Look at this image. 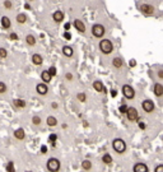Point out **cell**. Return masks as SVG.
<instances>
[{"label": "cell", "instance_id": "obj_46", "mask_svg": "<svg viewBox=\"0 0 163 172\" xmlns=\"http://www.w3.org/2000/svg\"><path fill=\"white\" fill-rule=\"evenodd\" d=\"M51 107H52V108H57V107H59V105H57L56 102H54V103H51Z\"/></svg>", "mask_w": 163, "mask_h": 172}, {"label": "cell", "instance_id": "obj_18", "mask_svg": "<svg viewBox=\"0 0 163 172\" xmlns=\"http://www.w3.org/2000/svg\"><path fill=\"white\" fill-rule=\"evenodd\" d=\"M122 65H124V60L121 58H119V56L112 60V66H113V68L120 69V68H122Z\"/></svg>", "mask_w": 163, "mask_h": 172}, {"label": "cell", "instance_id": "obj_23", "mask_svg": "<svg viewBox=\"0 0 163 172\" xmlns=\"http://www.w3.org/2000/svg\"><path fill=\"white\" fill-rule=\"evenodd\" d=\"M46 124H47L48 126H51V128H54V126L57 125V119L54 117V116H48L47 120H46Z\"/></svg>", "mask_w": 163, "mask_h": 172}, {"label": "cell", "instance_id": "obj_15", "mask_svg": "<svg viewBox=\"0 0 163 172\" xmlns=\"http://www.w3.org/2000/svg\"><path fill=\"white\" fill-rule=\"evenodd\" d=\"M52 19H54V22H56V23H61L62 19H64V13H62L61 10H56V12H54Z\"/></svg>", "mask_w": 163, "mask_h": 172}, {"label": "cell", "instance_id": "obj_29", "mask_svg": "<svg viewBox=\"0 0 163 172\" xmlns=\"http://www.w3.org/2000/svg\"><path fill=\"white\" fill-rule=\"evenodd\" d=\"M48 74H50L51 77H55L57 74V70H56V68H55V66H50V68H48Z\"/></svg>", "mask_w": 163, "mask_h": 172}, {"label": "cell", "instance_id": "obj_27", "mask_svg": "<svg viewBox=\"0 0 163 172\" xmlns=\"http://www.w3.org/2000/svg\"><path fill=\"white\" fill-rule=\"evenodd\" d=\"M26 20H27V15H26V14H23V13H19L18 15H17V22H18L19 24H23V23H26Z\"/></svg>", "mask_w": 163, "mask_h": 172}, {"label": "cell", "instance_id": "obj_25", "mask_svg": "<svg viewBox=\"0 0 163 172\" xmlns=\"http://www.w3.org/2000/svg\"><path fill=\"white\" fill-rule=\"evenodd\" d=\"M82 168L84 171H89L92 168V162L89 159H85V161H83L82 162Z\"/></svg>", "mask_w": 163, "mask_h": 172}, {"label": "cell", "instance_id": "obj_2", "mask_svg": "<svg viewBox=\"0 0 163 172\" xmlns=\"http://www.w3.org/2000/svg\"><path fill=\"white\" fill-rule=\"evenodd\" d=\"M99 50H101L102 54L105 55H108L111 54V52L113 51V45L112 42H111L108 38H105V40H101V42H99Z\"/></svg>", "mask_w": 163, "mask_h": 172}, {"label": "cell", "instance_id": "obj_16", "mask_svg": "<svg viewBox=\"0 0 163 172\" xmlns=\"http://www.w3.org/2000/svg\"><path fill=\"white\" fill-rule=\"evenodd\" d=\"M14 138L18 139V140H23L24 138H26V131H24L22 128L17 129V130L14 131Z\"/></svg>", "mask_w": 163, "mask_h": 172}, {"label": "cell", "instance_id": "obj_34", "mask_svg": "<svg viewBox=\"0 0 163 172\" xmlns=\"http://www.w3.org/2000/svg\"><path fill=\"white\" fill-rule=\"evenodd\" d=\"M4 6H5V9H12V6H13L12 1H10V0H5V1H4Z\"/></svg>", "mask_w": 163, "mask_h": 172}, {"label": "cell", "instance_id": "obj_47", "mask_svg": "<svg viewBox=\"0 0 163 172\" xmlns=\"http://www.w3.org/2000/svg\"><path fill=\"white\" fill-rule=\"evenodd\" d=\"M24 9H28L29 10L31 9V5L29 4H24Z\"/></svg>", "mask_w": 163, "mask_h": 172}, {"label": "cell", "instance_id": "obj_5", "mask_svg": "<svg viewBox=\"0 0 163 172\" xmlns=\"http://www.w3.org/2000/svg\"><path fill=\"white\" fill-rule=\"evenodd\" d=\"M106 33V29L105 27L102 26V24H94V26L92 27V34L97 38H102L103 36H105Z\"/></svg>", "mask_w": 163, "mask_h": 172}, {"label": "cell", "instance_id": "obj_36", "mask_svg": "<svg viewBox=\"0 0 163 172\" xmlns=\"http://www.w3.org/2000/svg\"><path fill=\"white\" fill-rule=\"evenodd\" d=\"M119 111L121 112V114H126V111H127V106H126V105H121L120 108H119Z\"/></svg>", "mask_w": 163, "mask_h": 172}, {"label": "cell", "instance_id": "obj_33", "mask_svg": "<svg viewBox=\"0 0 163 172\" xmlns=\"http://www.w3.org/2000/svg\"><path fill=\"white\" fill-rule=\"evenodd\" d=\"M32 122H33V125H40L41 124V117L40 116H33Z\"/></svg>", "mask_w": 163, "mask_h": 172}, {"label": "cell", "instance_id": "obj_1", "mask_svg": "<svg viewBox=\"0 0 163 172\" xmlns=\"http://www.w3.org/2000/svg\"><path fill=\"white\" fill-rule=\"evenodd\" d=\"M112 148L113 150H115L116 153H119V154H122L126 152V143H125V140L124 139H121V138H116V139H113L112 140Z\"/></svg>", "mask_w": 163, "mask_h": 172}, {"label": "cell", "instance_id": "obj_4", "mask_svg": "<svg viewBox=\"0 0 163 172\" xmlns=\"http://www.w3.org/2000/svg\"><path fill=\"white\" fill-rule=\"evenodd\" d=\"M126 117L127 120L131 121V122H135V121H139V114H138V110L135 107H127V111H126Z\"/></svg>", "mask_w": 163, "mask_h": 172}, {"label": "cell", "instance_id": "obj_38", "mask_svg": "<svg viewBox=\"0 0 163 172\" xmlns=\"http://www.w3.org/2000/svg\"><path fill=\"white\" fill-rule=\"evenodd\" d=\"M154 172H163V164H158V166L154 168Z\"/></svg>", "mask_w": 163, "mask_h": 172}, {"label": "cell", "instance_id": "obj_21", "mask_svg": "<svg viewBox=\"0 0 163 172\" xmlns=\"http://www.w3.org/2000/svg\"><path fill=\"white\" fill-rule=\"evenodd\" d=\"M102 162L105 163V164H111L113 162V158H112V156H111L110 153H105L102 156Z\"/></svg>", "mask_w": 163, "mask_h": 172}, {"label": "cell", "instance_id": "obj_32", "mask_svg": "<svg viewBox=\"0 0 163 172\" xmlns=\"http://www.w3.org/2000/svg\"><path fill=\"white\" fill-rule=\"evenodd\" d=\"M6 92V84L4 82H0V94Z\"/></svg>", "mask_w": 163, "mask_h": 172}, {"label": "cell", "instance_id": "obj_11", "mask_svg": "<svg viewBox=\"0 0 163 172\" xmlns=\"http://www.w3.org/2000/svg\"><path fill=\"white\" fill-rule=\"evenodd\" d=\"M134 172H149V168L145 163L139 162V163H135V166L133 168Z\"/></svg>", "mask_w": 163, "mask_h": 172}, {"label": "cell", "instance_id": "obj_40", "mask_svg": "<svg viewBox=\"0 0 163 172\" xmlns=\"http://www.w3.org/2000/svg\"><path fill=\"white\" fill-rule=\"evenodd\" d=\"M138 124H139V128L141 129V130H144V129H145V124H144V122H141V121H138Z\"/></svg>", "mask_w": 163, "mask_h": 172}, {"label": "cell", "instance_id": "obj_35", "mask_svg": "<svg viewBox=\"0 0 163 172\" xmlns=\"http://www.w3.org/2000/svg\"><path fill=\"white\" fill-rule=\"evenodd\" d=\"M9 40H12V41H17L18 40V34L14 33V32H12L9 34Z\"/></svg>", "mask_w": 163, "mask_h": 172}, {"label": "cell", "instance_id": "obj_41", "mask_svg": "<svg viewBox=\"0 0 163 172\" xmlns=\"http://www.w3.org/2000/svg\"><path fill=\"white\" fill-rule=\"evenodd\" d=\"M158 78L159 79H163V69L158 70Z\"/></svg>", "mask_w": 163, "mask_h": 172}, {"label": "cell", "instance_id": "obj_31", "mask_svg": "<svg viewBox=\"0 0 163 172\" xmlns=\"http://www.w3.org/2000/svg\"><path fill=\"white\" fill-rule=\"evenodd\" d=\"M6 56H8V51H6V48L0 47V58H1V59H5Z\"/></svg>", "mask_w": 163, "mask_h": 172}, {"label": "cell", "instance_id": "obj_22", "mask_svg": "<svg viewBox=\"0 0 163 172\" xmlns=\"http://www.w3.org/2000/svg\"><path fill=\"white\" fill-rule=\"evenodd\" d=\"M62 54L66 56V58H71L73 54H74V50L70 46H64L62 47Z\"/></svg>", "mask_w": 163, "mask_h": 172}, {"label": "cell", "instance_id": "obj_39", "mask_svg": "<svg viewBox=\"0 0 163 172\" xmlns=\"http://www.w3.org/2000/svg\"><path fill=\"white\" fill-rule=\"evenodd\" d=\"M41 153H42V154H46V153H47V147H46V145H42V147H41Z\"/></svg>", "mask_w": 163, "mask_h": 172}, {"label": "cell", "instance_id": "obj_43", "mask_svg": "<svg viewBox=\"0 0 163 172\" xmlns=\"http://www.w3.org/2000/svg\"><path fill=\"white\" fill-rule=\"evenodd\" d=\"M64 28H65V31H66V32H68V31H69V29H70V23H65V26H64Z\"/></svg>", "mask_w": 163, "mask_h": 172}, {"label": "cell", "instance_id": "obj_14", "mask_svg": "<svg viewBox=\"0 0 163 172\" xmlns=\"http://www.w3.org/2000/svg\"><path fill=\"white\" fill-rule=\"evenodd\" d=\"M153 92L157 97H162L163 96V84L161 83H155L153 87Z\"/></svg>", "mask_w": 163, "mask_h": 172}, {"label": "cell", "instance_id": "obj_13", "mask_svg": "<svg viewBox=\"0 0 163 172\" xmlns=\"http://www.w3.org/2000/svg\"><path fill=\"white\" fill-rule=\"evenodd\" d=\"M31 60H32V64L36 65V66L42 65V62H43V59H42V56H41L40 54H33L32 58H31Z\"/></svg>", "mask_w": 163, "mask_h": 172}, {"label": "cell", "instance_id": "obj_10", "mask_svg": "<svg viewBox=\"0 0 163 172\" xmlns=\"http://www.w3.org/2000/svg\"><path fill=\"white\" fill-rule=\"evenodd\" d=\"M73 24H74L75 29H77L78 32H80V33H84L85 32V24H84V22H82L80 19H74Z\"/></svg>", "mask_w": 163, "mask_h": 172}, {"label": "cell", "instance_id": "obj_42", "mask_svg": "<svg viewBox=\"0 0 163 172\" xmlns=\"http://www.w3.org/2000/svg\"><path fill=\"white\" fill-rule=\"evenodd\" d=\"M64 37L66 38V40H70V38H71V34L69 33V32H65V33H64Z\"/></svg>", "mask_w": 163, "mask_h": 172}, {"label": "cell", "instance_id": "obj_28", "mask_svg": "<svg viewBox=\"0 0 163 172\" xmlns=\"http://www.w3.org/2000/svg\"><path fill=\"white\" fill-rule=\"evenodd\" d=\"M77 100L80 101V102H85V101H87L85 93H78V94H77Z\"/></svg>", "mask_w": 163, "mask_h": 172}, {"label": "cell", "instance_id": "obj_30", "mask_svg": "<svg viewBox=\"0 0 163 172\" xmlns=\"http://www.w3.org/2000/svg\"><path fill=\"white\" fill-rule=\"evenodd\" d=\"M56 140H57V135L56 134H51L50 136H48V142L52 143V145L56 144Z\"/></svg>", "mask_w": 163, "mask_h": 172}, {"label": "cell", "instance_id": "obj_20", "mask_svg": "<svg viewBox=\"0 0 163 172\" xmlns=\"http://www.w3.org/2000/svg\"><path fill=\"white\" fill-rule=\"evenodd\" d=\"M26 44L28 45V46H34V45H36V37H34L33 34H27L26 36Z\"/></svg>", "mask_w": 163, "mask_h": 172}, {"label": "cell", "instance_id": "obj_12", "mask_svg": "<svg viewBox=\"0 0 163 172\" xmlns=\"http://www.w3.org/2000/svg\"><path fill=\"white\" fill-rule=\"evenodd\" d=\"M93 88H94L97 92H99V93H105L106 92V88H105V86H103V83L101 82V80H94V82H93Z\"/></svg>", "mask_w": 163, "mask_h": 172}, {"label": "cell", "instance_id": "obj_48", "mask_svg": "<svg viewBox=\"0 0 163 172\" xmlns=\"http://www.w3.org/2000/svg\"><path fill=\"white\" fill-rule=\"evenodd\" d=\"M26 172H32V171H26Z\"/></svg>", "mask_w": 163, "mask_h": 172}, {"label": "cell", "instance_id": "obj_44", "mask_svg": "<svg viewBox=\"0 0 163 172\" xmlns=\"http://www.w3.org/2000/svg\"><path fill=\"white\" fill-rule=\"evenodd\" d=\"M129 65H130V66H135V65H136V61H135V60H130Z\"/></svg>", "mask_w": 163, "mask_h": 172}, {"label": "cell", "instance_id": "obj_19", "mask_svg": "<svg viewBox=\"0 0 163 172\" xmlns=\"http://www.w3.org/2000/svg\"><path fill=\"white\" fill-rule=\"evenodd\" d=\"M10 26H12V23H10L9 17H1V27L4 29H9Z\"/></svg>", "mask_w": 163, "mask_h": 172}, {"label": "cell", "instance_id": "obj_8", "mask_svg": "<svg viewBox=\"0 0 163 172\" xmlns=\"http://www.w3.org/2000/svg\"><path fill=\"white\" fill-rule=\"evenodd\" d=\"M141 107H143V110L147 112V114H150V112L154 111V103H153V101H150V100L143 101V102H141Z\"/></svg>", "mask_w": 163, "mask_h": 172}, {"label": "cell", "instance_id": "obj_26", "mask_svg": "<svg viewBox=\"0 0 163 172\" xmlns=\"http://www.w3.org/2000/svg\"><path fill=\"white\" fill-rule=\"evenodd\" d=\"M5 171H6V172H15L14 162H12V161H9V162L5 164Z\"/></svg>", "mask_w": 163, "mask_h": 172}, {"label": "cell", "instance_id": "obj_24", "mask_svg": "<svg viewBox=\"0 0 163 172\" xmlns=\"http://www.w3.org/2000/svg\"><path fill=\"white\" fill-rule=\"evenodd\" d=\"M26 101H23V100H20V98H17V100H14V106L17 108H24L26 107Z\"/></svg>", "mask_w": 163, "mask_h": 172}, {"label": "cell", "instance_id": "obj_3", "mask_svg": "<svg viewBox=\"0 0 163 172\" xmlns=\"http://www.w3.org/2000/svg\"><path fill=\"white\" fill-rule=\"evenodd\" d=\"M60 167H61V163H60V161H59L57 158L52 157V158L47 159L46 168H47L48 172H59L60 171Z\"/></svg>", "mask_w": 163, "mask_h": 172}, {"label": "cell", "instance_id": "obj_9", "mask_svg": "<svg viewBox=\"0 0 163 172\" xmlns=\"http://www.w3.org/2000/svg\"><path fill=\"white\" fill-rule=\"evenodd\" d=\"M36 92L38 93L40 96H45V94H47V92H48V87H47V84H45V83L37 84V86H36Z\"/></svg>", "mask_w": 163, "mask_h": 172}, {"label": "cell", "instance_id": "obj_37", "mask_svg": "<svg viewBox=\"0 0 163 172\" xmlns=\"http://www.w3.org/2000/svg\"><path fill=\"white\" fill-rule=\"evenodd\" d=\"M65 79H66L68 82H71V80L74 79V75H73L71 73H66V74H65Z\"/></svg>", "mask_w": 163, "mask_h": 172}, {"label": "cell", "instance_id": "obj_45", "mask_svg": "<svg viewBox=\"0 0 163 172\" xmlns=\"http://www.w3.org/2000/svg\"><path fill=\"white\" fill-rule=\"evenodd\" d=\"M116 94H117V92H116L115 89H112V91H111V96H112V97H116Z\"/></svg>", "mask_w": 163, "mask_h": 172}, {"label": "cell", "instance_id": "obj_6", "mask_svg": "<svg viewBox=\"0 0 163 172\" xmlns=\"http://www.w3.org/2000/svg\"><path fill=\"white\" fill-rule=\"evenodd\" d=\"M122 94L125 96V98L126 100H133V98L135 97V91L131 86H129V84H124L122 86Z\"/></svg>", "mask_w": 163, "mask_h": 172}, {"label": "cell", "instance_id": "obj_7", "mask_svg": "<svg viewBox=\"0 0 163 172\" xmlns=\"http://www.w3.org/2000/svg\"><path fill=\"white\" fill-rule=\"evenodd\" d=\"M139 9L144 15H152V14H154V10H155L154 6L150 4H141L139 6Z\"/></svg>", "mask_w": 163, "mask_h": 172}, {"label": "cell", "instance_id": "obj_17", "mask_svg": "<svg viewBox=\"0 0 163 172\" xmlns=\"http://www.w3.org/2000/svg\"><path fill=\"white\" fill-rule=\"evenodd\" d=\"M41 79L43 80V83H45V84H47V83H50V82H51L52 77H51L50 74H48V72H47V70H43V72L41 73Z\"/></svg>", "mask_w": 163, "mask_h": 172}]
</instances>
